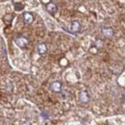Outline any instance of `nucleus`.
<instances>
[{
    "label": "nucleus",
    "instance_id": "1",
    "mask_svg": "<svg viewBox=\"0 0 125 125\" xmlns=\"http://www.w3.org/2000/svg\"><path fill=\"white\" fill-rule=\"evenodd\" d=\"M15 42H16V44L19 47V48H26L27 45H28V43H29L28 39H27L26 37H24V36H19V37H17Z\"/></svg>",
    "mask_w": 125,
    "mask_h": 125
},
{
    "label": "nucleus",
    "instance_id": "2",
    "mask_svg": "<svg viewBox=\"0 0 125 125\" xmlns=\"http://www.w3.org/2000/svg\"><path fill=\"white\" fill-rule=\"evenodd\" d=\"M50 90L53 93H60L62 91V83L59 81H55L50 85Z\"/></svg>",
    "mask_w": 125,
    "mask_h": 125
},
{
    "label": "nucleus",
    "instance_id": "3",
    "mask_svg": "<svg viewBox=\"0 0 125 125\" xmlns=\"http://www.w3.org/2000/svg\"><path fill=\"white\" fill-rule=\"evenodd\" d=\"M81 29V24L78 20H74L70 24V32L71 33H78Z\"/></svg>",
    "mask_w": 125,
    "mask_h": 125
},
{
    "label": "nucleus",
    "instance_id": "4",
    "mask_svg": "<svg viewBox=\"0 0 125 125\" xmlns=\"http://www.w3.org/2000/svg\"><path fill=\"white\" fill-rule=\"evenodd\" d=\"M79 100L81 103H88L90 101V95L86 91H83L79 94Z\"/></svg>",
    "mask_w": 125,
    "mask_h": 125
},
{
    "label": "nucleus",
    "instance_id": "5",
    "mask_svg": "<svg viewBox=\"0 0 125 125\" xmlns=\"http://www.w3.org/2000/svg\"><path fill=\"white\" fill-rule=\"evenodd\" d=\"M23 19H24L26 24H32L33 21H34V16H32L31 13L26 12V13L23 14Z\"/></svg>",
    "mask_w": 125,
    "mask_h": 125
},
{
    "label": "nucleus",
    "instance_id": "6",
    "mask_svg": "<svg viewBox=\"0 0 125 125\" xmlns=\"http://www.w3.org/2000/svg\"><path fill=\"white\" fill-rule=\"evenodd\" d=\"M37 51L40 55H43L45 54L47 51V46L45 43H39L37 45Z\"/></svg>",
    "mask_w": 125,
    "mask_h": 125
},
{
    "label": "nucleus",
    "instance_id": "7",
    "mask_svg": "<svg viewBox=\"0 0 125 125\" xmlns=\"http://www.w3.org/2000/svg\"><path fill=\"white\" fill-rule=\"evenodd\" d=\"M46 10L47 12L50 13V14H55L57 12V5L55 3H53V2H50V3L47 4Z\"/></svg>",
    "mask_w": 125,
    "mask_h": 125
},
{
    "label": "nucleus",
    "instance_id": "8",
    "mask_svg": "<svg viewBox=\"0 0 125 125\" xmlns=\"http://www.w3.org/2000/svg\"><path fill=\"white\" fill-rule=\"evenodd\" d=\"M102 33L106 38H112L114 36V30L112 28H103L102 29Z\"/></svg>",
    "mask_w": 125,
    "mask_h": 125
},
{
    "label": "nucleus",
    "instance_id": "9",
    "mask_svg": "<svg viewBox=\"0 0 125 125\" xmlns=\"http://www.w3.org/2000/svg\"><path fill=\"white\" fill-rule=\"evenodd\" d=\"M21 125H32V123L30 121H24V122H22Z\"/></svg>",
    "mask_w": 125,
    "mask_h": 125
}]
</instances>
